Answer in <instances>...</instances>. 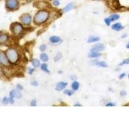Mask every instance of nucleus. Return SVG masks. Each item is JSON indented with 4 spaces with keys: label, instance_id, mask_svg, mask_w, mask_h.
Instances as JSON below:
<instances>
[{
    "label": "nucleus",
    "instance_id": "nucleus-1",
    "mask_svg": "<svg viewBox=\"0 0 129 129\" xmlns=\"http://www.w3.org/2000/svg\"><path fill=\"white\" fill-rule=\"evenodd\" d=\"M50 13L46 10H39L35 14L34 17V23L36 25H41L45 23L48 19Z\"/></svg>",
    "mask_w": 129,
    "mask_h": 129
},
{
    "label": "nucleus",
    "instance_id": "nucleus-2",
    "mask_svg": "<svg viewBox=\"0 0 129 129\" xmlns=\"http://www.w3.org/2000/svg\"><path fill=\"white\" fill-rule=\"evenodd\" d=\"M6 55L7 56L8 61L12 63H15L19 60V54L14 48L8 49L6 52Z\"/></svg>",
    "mask_w": 129,
    "mask_h": 129
},
{
    "label": "nucleus",
    "instance_id": "nucleus-3",
    "mask_svg": "<svg viewBox=\"0 0 129 129\" xmlns=\"http://www.w3.org/2000/svg\"><path fill=\"white\" fill-rule=\"evenodd\" d=\"M10 29L14 34L18 35L20 34L23 30V27L21 23H14L10 26Z\"/></svg>",
    "mask_w": 129,
    "mask_h": 129
},
{
    "label": "nucleus",
    "instance_id": "nucleus-4",
    "mask_svg": "<svg viewBox=\"0 0 129 129\" xmlns=\"http://www.w3.org/2000/svg\"><path fill=\"white\" fill-rule=\"evenodd\" d=\"M6 8L10 10H14L17 9L19 7L18 0H7L6 1Z\"/></svg>",
    "mask_w": 129,
    "mask_h": 129
},
{
    "label": "nucleus",
    "instance_id": "nucleus-5",
    "mask_svg": "<svg viewBox=\"0 0 129 129\" xmlns=\"http://www.w3.org/2000/svg\"><path fill=\"white\" fill-rule=\"evenodd\" d=\"M20 19H21V22L25 24V25H29L31 23L32 21V17L31 15L28 13L23 14V15L20 17Z\"/></svg>",
    "mask_w": 129,
    "mask_h": 129
},
{
    "label": "nucleus",
    "instance_id": "nucleus-6",
    "mask_svg": "<svg viewBox=\"0 0 129 129\" xmlns=\"http://www.w3.org/2000/svg\"><path fill=\"white\" fill-rule=\"evenodd\" d=\"M0 63L4 66H8L9 65V61L8 60L7 56L1 50H0Z\"/></svg>",
    "mask_w": 129,
    "mask_h": 129
},
{
    "label": "nucleus",
    "instance_id": "nucleus-7",
    "mask_svg": "<svg viewBox=\"0 0 129 129\" xmlns=\"http://www.w3.org/2000/svg\"><path fill=\"white\" fill-rule=\"evenodd\" d=\"M105 46L103 44H96L94 46H93L92 48H91V52H99L100 51H103L104 50Z\"/></svg>",
    "mask_w": 129,
    "mask_h": 129
},
{
    "label": "nucleus",
    "instance_id": "nucleus-8",
    "mask_svg": "<svg viewBox=\"0 0 129 129\" xmlns=\"http://www.w3.org/2000/svg\"><path fill=\"white\" fill-rule=\"evenodd\" d=\"M75 3H74V2H70L67 5L63 8V11L64 12H67L70 11V10H71L73 8H74L75 7Z\"/></svg>",
    "mask_w": 129,
    "mask_h": 129
},
{
    "label": "nucleus",
    "instance_id": "nucleus-9",
    "mask_svg": "<svg viewBox=\"0 0 129 129\" xmlns=\"http://www.w3.org/2000/svg\"><path fill=\"white\" fill-rule=\"evenodd\" d=\"M67 86V83H65V82H59L56 85V90L58 91H61L62 90H63Z\"/></svg>",
    "mask_w": 129,
    "mask_h": 129
},
{
    "label": "nucleus",
    "instance_id": "nucleus-10",
    "mask_svg": "<svg viewBox=\"0 0 129 129\" xmlns=\"http://www.w3.org/2000/svg\"><path fill=\"white\" fill-rule=\"evenodd\" d=\"M34 7H36L38 8H45L48 7V3L44 1H38L34 3Z\"/></svg>",
    "mask_w": 129,
    "mask_h": 129
},
{
    "label": "nucleus",
    "instance_id": "nucleus-11",
    "mask_svg": "<svg viewBox=\"0 0 129 129\" xmlns=\"http://www.w3.org/2000/svg\"><path fill=\"white\" fill-rule=\"evenodd\" d=\"M124 29L123 26H122V25L120 23H115L112 26V29L116 31H120Z\"/></svg>",
    "mask_w": 129,
    "mask_h": 129
},
{
    "label": "nucleus",
    "instance_id": "nucleus-12",
    "mask_svg": "<svg viewBox=\"0 0 129 129\" xmlns=\"http://www.w3.org/2000/svg\"><path fill=\"white\" fill-rule=\"evenodd\" d=\"M49 41L52 43H57L60 42L61 41V38L60 37L56 36H52L49 38Z\"/></svg>",
    "mask_w": 129,
    "mask_h": 129
},
{
    "label": "nucleus",
    "instance_id": "nucleus-13",
    "mask_svg": "<svg viewBox=\"0 0 129 129\" xmlns=\"http://www.w3.org/2000/svg\"><path fill=\"white\" fill-rule=\"evenodd\" d=\"M8 39V35L6 34H2L0 35V44H3L7 42Z\"/></svg>",
    "mask_w": 129,
    "mask_h": 129
},
{
    "label": "nucleus",
    "instance_id": "nucleus-14",
    "mask_svg": "<svg viewBox=\"0 0 129 129\" xmlns=\"http://www.w3.org/2000/svg\"><path fill=\"white\" fill-rule=\"evenodd\" d=\"M112 5L114 7V8L116 10H119L121 8V4L120 3V1L119 0H112Z\"/></svg>",
    "mask_w": 129,
    "mask_h": 129
},
{
    "label": "nucleus",
    "instance_id": "nucleus-15",
    "mask_svg": "<svg viewBox=\"0 0 129 129\" xmlns=\"http://www.w3.org/2000/svg\"><path fill=\"white\" fill-rule=\"evenodd\" d=\"M94 63L96 65L101 67H107V66H108L106 62L105 61H96L94 62Z\"/></svg>",
    "mask_w": 129,
    "mask_h": 129
},
{
    "label": "nucleus",
    "instance_id": "nucleus-16",
    "mask_svg": "<svg viewBox=\"0 0 129 129\" xmlns=\"http://www.w3.org/2000/svg\"><path fill=\"white\" fill-rule=\"evenodd\" d=\"M101 56V54H99V52H91V53H89L88 56L89 58H98L99 56Z\"/></svg>",
    "mask_w": 129,
    "mask_h": 129
},
{
    "label": "nucleus",
    "instance_id": "nucleus-17",
    "mask_svg": "<svg viewBox=\"0 0 129 129\" xmlns=\"http://www.w3.org/2000/svg\"><path fill=\"white\" fill-rule=\"evenodd\" d=\"M99 41V38L98 37H96V36H91L90 37L87 41L88 43H94V42H97V41Z\"/></svg>",
    "mask_w": 129,
    "mask_h": 129
},
{
    "label": "nucleus",
    "instance_id": "nucleus-18",
    "mask_svg": "<svg viewBox=\"0 0 129 129\" xmlns=\"http://www.w3.org/2000/svg\"><path fill=\"white\" fill-rule=\"evenodd\" d=\"M32 63V65L35 68H38L39 67H40V61L38 59H33Z\"/></svg>",
    "mask_w": 129,
    "mask_h": 129
},
{
    "label": "nucleus",
    "instance_id": "nucleus-19",
    "mask_svg": "<svg viewBox=\"0 0 129 129\" xmlns=\"http://www.w3.org/2000/svg\"><path fill=\"white\" fill-rule=\"evenodd\" d=\"M79 87V84L77 81H74L72 83V89L73 91H77Z\"/></svg>",
    "mask_w": 129,
    "mask_h": 129
},
{
    "label": "nucleus",
    "instance_id": "nucleus-20",
    "mask_svg": "<svg viewBox=\"0 0 129 129\" xmlns=\"http://www.w3.org/2000/svg\"><path fill=\"white\" fill-rule=\"evenodd\" d=\"M120 15L119 14H112V15L110 16V19H111L112 21H114L118 20V19H120Z\"/></svg>",
    "mask_w": 129,
    "mask_h": 129
},
{
    "label": "nucleus",
    "instance_id": "nucleus-21",
    "mask_svg": "<svg viewBox=\"0 0 129 129\" xmlns=\"http://www.w3.org/2000/svg\"><path fill=\"white\" fill-rule=\"evenodd\" d=\"M41 68L43 71L45 72L46 73H50V72H49V70L48 69V66H47V65L46 63L42 64L41 65Z\"/></svg>",
    "mask_w": 129,
    "mask_h": 129
},
{
    "label": "nucleus",
    "instance_id": "nucleus-22",
    "mask_svg": "<svg viewBox=\"0 0 129 129\" xmlns=\"http://www.w3.org/2000/svg\"><path fill=\"white\" fill-rule=\"evenodd\" d=\"M40 59L42 60L43 61L46 62L48 60V57L46 54H45V53H42V54H41Z\"/></svg>",
    "mask_w": 129,
    "mask_h": 129
},
{
    "label": "nucleus",
    "instance_id": "nucleus-23",
    "mask_svg": "<svg viewBox=\"0 0 129 129\" xmlns=\"http://www.w3.org/2000/svg\"><path fill=\"white\" fill-rule=\"evenodd\" d=\"M14 98H16L17 99L21 98V96H22V94H21V93L20 92V91H14Z\"/></svg>",
    "mask_w": 129,
    "mask_h": 129
},
{
    "label": "nucleus",
    "instance_id": "nucleus-24",
    "mask_svg": "<svg viewBox=\"0 0 129 129\" xmlns=\"http://www.w3.org/2000/svg\"><path fill=\"white\" fill-rule=\"evenodd\" d=\"M62 58V55H61V53H60V52H59V53H58V54H56V57L54 58V61H59V60L61 59V58Z\"/></svg>",
    "mask_w": 129,
    "mask_h": 129
},
{
    "label": "nucleus",
    "instance_id": "nucleus-25",
    "mask_svg": "<svg viewBox=\"0 0 129 129\" xmlns=\"http://www.w3.org/2000/svg\"><path fill=\"white\" fill-rule=\"evenodd\" d=\"M64 94H67L68 96H71L72 95L74 94V91H70V90H65V91H64Z\"/></svg>",
    "mask_w": 129,
    "mask_h": 129
},
{
    "label": "nucleus",
    "instance_id": "nucleus-26",
    "mask_svg": "<svg viewBox=\"0 0 129 129\" xmlns=\"http://www.w3.org/2000/svg\"><path fill=\"white\" fill-rule=\"evenodd\" d=\"M127 64H129V58L124 60L123 61L121 62V63L119 64V66H122L124 65H127Z\"/></svg>",
    "mask_w": 129,
    "mask_h": 129
},
{
    "label": "nucleus",
    "instance_id": "nucleus-27",
    "mask_svg": "<svg viewBox=\"0 0 129 129\" xmlns=\"http://www.w3.org/2000/svg\"><path fill=\"white\" fill-rule=\"evenodd\" d=\"M111 19H110V17H106L105 19V23H106V25L107 26H110V23H111Z\"/></svg>",
    "mask_w": 129,
    "mask_h": 129
},
{
    "label": "nucleus",
    "instance_id": "nucleus-28",
    "mask_svg": "<svg viewBox=\"0 0 129 129\" xmlns=\"http://www.w3.org/2000/svg\"><path fill=\"white\" fill-rule=\"evenodd\" d=\"M52 4H53V5L55 6V7H58V6H60V0H53Z\"/></svg>",
    "mask_w": 129,
    "mask_h": 129
},
{
    "label": "nucleus",
    "instance_id": "nucleus-29",
    "mask_svg": "<svg viewBox=\"0 0 129 129\" xmlns=\"http://www.w3.org/2000/svg\"><path fill=\"white\" fill-rule=\"evenodd\" d=\"M46 49V45L45 44H42L39 46V50L41 51V52H43Z\"/></svg>",
    "mask_w": 129,
    "mask_h": 129
},
{
    "label": "nucleus",
    "instance_id": "nucleus-30",
    "mask_svg": "<svg viewBox=\"0 0 129 129\" xmlns=\"http://www.w3.org/2000/svg\"><path fill=\"white\" fill-rule=\"evenodd\" d=\"M30 105L31 106H36V101L34 99V100H32V101L30 102Z\"/></svg>",
    "mask_w": 129,
    "mask_h": 129
},
{
    "label": "nucleus",
    "instance_id": "nucleus-31",
    "mask_svg": "<svg viewBox=\"0 0 129 129\" xmlns=\"http://www.w3.org/2000/svg\"><path fill=\"white\" fill-rule=\"evenodd\" d=\"M8 103V99L7 98H4L3 99V104L7 105Z\"/></svg>",
    "mask_w": 129,
    "mask_h": 129
},
{
    "label": "nucleus",
    "instance_id": "nucleus-32",
    "mask_svg": "<svg viewBox=\"0 0 129 129\" xmlns=\"http://www.w3.org/2000/svg\"><path fill=\"white\" fill-rule=\"evenodd\" d=\"M127 94V92H126V91H122L120 92V96H125Z\"/></svg>",
    "mask_w": 129,
    "mask_h": 129
},
{
    "label": "nucleus",
    "instance_id": "nucleus-33",
    "mask_svg": "<svg viewBox=\"0 0 129 129\" xmlns=\"http://www.w3.org/2000/svg\"><path fill=\"white\" fill-rule=\"evenodd\" d=\"M29 73L30 74H32V73L34 72V68H29Z\"/></svg>",
    "mask_w": 129,
    "mask_h": 129
},
{
    "label": "nucleus",
    "instance_id": "nucleus-34",
    "mask_svg": "<svg viewBox=\"0 0 129 129\" xmlns=\"http://www.w3.org/2000/svg\"><path fill=\"white\" fill-rule=\"evenodd\" d=\"M31 85H33V86H35V87H36V86H38V83L37 81H32V83H31Z\"/></svg>",
    "mask_w": 129,
    "mask_h": 129
},
{
    "label": "nucleus",
    "instance_id": "nucleus-35",
    "mask_svg": "<svg viewBox=\"0 0 129 129\" xmlns=\"http://www.w3.org/2000/svg\"><path fill=\"white\" fill-rule=\"evenodd\" d=\"M115 106V105L114 103H108L106 105V106Z\"/></svg>",
    "mask_w": 129,
    "mask_h": 129
},
{
    "label": "nucleus",
    "instance_id": "nucleus-36",
    "mask_svg": "<svg viewBox=\"0 0 129 129\" xmlns=\"http://www.w3.org/2000/svg\"><path fill=\"white\" fill-rule=\"evenodd\" d=\"M125 76H126V74L125 73H122L121 74H120V79H123V78L124 77H125Z\"/></svg>",
    "mask_w": 129,
    "mask_h": 129
},
{
    "label": "nucleus",
    "instance_id": "nucleus-37",
    "mask_svg": "<svg viewBox=\"0 0 129 129\" xmlns=\"http://www.w3.org/2000/svg\"><path fill=\"white\" fill-rule=\"evenodd\" d=\"M17 88L18 89H19V90H22V89H23V87H22V86H21V85H17Z\"/></svg>",
    "mask_w": 129,
    "mask_h": 129
},
{
    "label": "nucleus",
    "instance_id": "nucleus-38",
    "mask_svg": "<svg viewBox=\"0 0 129 129\" xmlns=\"http://www.w3.org/2000/svg\"><path fill=\"white\" fill-rule=\"evenodd\" d=\"M127 35L125 34H123V36H122L121 38H126V37H127Z\"/></svg>",
    "mask_w": 129,
    "mask_h": 129
},
{
    "label": "nucleus",
    "instance_id": "nucleus-39",
    "mask_svg": "<svg viewBox=\"0 0 129 129\" xmlns=\"http://www.w3.org/2000/svg\"><path fill=\"white\" fill-rule=\"evenodd\" d=\"M74 106H81V105H79V104H76V105H74Z\"/></svg>",
    "mask_w": 129,
    "mask_h": 129
},
{
    "label": "nucleus",
    "instance_id": "nucleus-40",
    "mask_svg": "<svg viewBox=\"0 0 129 129\" xmlns=\"http://www.w3.org/2000/svg\"><path fill=\"white\" fill-rule=\"evenodd\" d=\"M127 48H129V43L127 44Z\"/></svg>",
    "mask_w": 129,
    "mask_h": 129
},
{
    "label": "nucleus",
    "instance_id": "nucleus-41",
    "mask_svg": "<svg viewBox=\"0 0 129 129\" xmlns=\"http://www.w3.org/2000/svg\"><path fill=\"white\" fill-rule=\"evenodd\" d=\"M1 74V68H0V75Z\"/></svg>",
    "mask_w": 129,
    "mask_h": 129
},
{
    "label": "nucleus",
    "instance_id": "nucleus-42",
    "mask_svg": "<svg viewBox=\"0 0 129 129\" xmlns=\"http://www.w3.org/2000/svg\"><path fill=\"white\" fill-rule=\"evenodd\" d=\"M106 1H112V0H106Z\"/></svg>",
    "mask_w": 129,
    "mask_h": 129
},
{
    "label": "nucleus",
    "instance_id": "nucleus-43",
    "mask_svg": "<svg viewBox=\"0 0 129 129\" xmlns=\"http://www.w3.org/2000/svg\"></svg>",
    "mask_w": 129,
    "mask_h": 129
}]
</instances>
